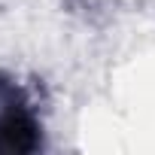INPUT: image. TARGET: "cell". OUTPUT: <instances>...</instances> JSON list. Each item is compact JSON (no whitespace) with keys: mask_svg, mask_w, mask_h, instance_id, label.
<instances>
[{"mask_svg":"<svg viewBox=\"0 0 155 155\" xmlns=\"http://www.w3.org/2000/svg\"><path fill=\"white\" fill-rule=\"evenodd\" d=\"M43 146V125L18 82L0 73V152L28 155Z\"/></svg>","mask_w":155,"mask_h":155,"instance_id":"cell-1","label":"cell"}]
</instances>
